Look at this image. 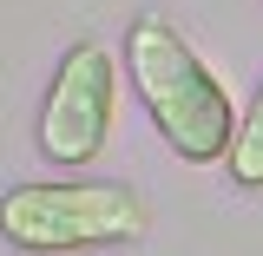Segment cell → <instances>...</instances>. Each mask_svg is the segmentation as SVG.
Wrapping results in <instances>:
<instances>
[{"mask_svg":"<svg viewBox=\"0 0 263 256\" xmlns=\"http://www.w3.org/2000/svg\"><path fill=\"white\" fill-rule=\"evenodd\" d=\"M125 72L158 138L178 151L184 164H224L230 158V138H237V105H230L224 79L204 66L184 33L158 20V13H138L125 27Z\"/></svg>","mask_w":263,"mask_h":256,"instance_id":"6da1fadb","label":"cell"},{"mask_svg":"<svg viewBox=\"0 0 263 256\" xmlns=\"http://www.w3.org/2000/svg\"><path fill=\"white\" fill-rule=\"evenodd\" d=\"M230 184L237 191H263V86L250 92V105H243V119H237V138H230Z\"/></svg>","mask_w":263,"mask_h":256,"instance_id":"277c9868","label":"cell"},{"mask_svg":"<svg viewBox=\"0 0 263 256\" xmlns=\"http://www.w3.org/2000/svg\"><path fill=\"white\" fill-rule=\"evenodd\" d=\"M152 230L145 197L119 178H66V184H13L0 197V237L27 256L125 250Z\"/></svg>","mask_w":263,"mask_h":256,"instance_id":"7a4b0ae2","label":"cell"},{"mask_svg":"<svg viewBox=\"0 0 263 256\" xmlns=\"http://www.w3.org/2000/svg\"><path fill=\"white\" fill-rule=\"evenodd\" d=\"M119 119V66L99 40H72L46 79L33 145L46 164H92Z\"/></svg>","mask_w":263,"mask_h":256,"instance_id":"3957f363","label":"cell"}]
</instances>
